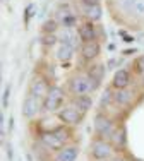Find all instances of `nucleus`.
<instances>
[{
	"mask_svg": "<svg viewBox=\"0 0 144 161\" xmlns=\"http://www.w3.org/2000/svg\"><path fill=\"white\" fill-rule=\"evenodd\" d=\"M70 139V134L67 127H62V125H58V127L52 129V130H43L40 136V142L45 146V147L52 149V151H58V149H62L65 142Z\"/></svg>",
	"mask_w": 144,
	"mask_h": 161,
	"instance_id": "1",
	"label": "nucleus"
},
{
	"mask_svg": "<svg viewBox=\"0 0 144 161\" xmlns=\"http://www.w3.org/2000/svg\"><path fill=\"white\" fill-rule=\"evenodd\" d=\"M100 87V80L86 75H75V77L69 79V89L74 96H79V94H91Z\"/></svg>",
	"mask_w": 144,
	"mask_h": 161,
	"instance_id": "2",
	"label": "nucleus"
},
{
	"mask_svg": "<svg viewBox=\"0 0 144 161\" xmlns=\"http://www.w3.org/2000/svg\"><path fill=\"white\" fill-rule=\"evenodd\" d=\"M115 129H117V124L107 113H103V112L96 113V117H94V132H96L98 137H101V139H110L112 134L115 132Z\"/></svg>",
	"mask_w": 144,
	"mask_h": 161,
	"instance_id": "3",
	"label": "nucleus"
},
{
	"mask_svg": "<svg viewBox=\"0 0 144 161\" xmlns=\"http://www.w3.org/2000/svg\"><path fill=\"white\" fill-rule=\"evenodd\" d=\"M64 98H65V93H64L62 87L52 86L47 98L43 99V110L45 112H57V110H60V106L64 103Z\"/></svg>",
	"mask_w": 144,
	"mask_h": 161,
	"instance_id": "4",
	"label": "nucleus"
},
{
	"mask_svg": "<svg viewBox=\"0 0 144 161\" xmlns=\"http://www.w3.org/2000/svg\"><path fill=\"white\" fill-rule=\"evenodd\" d=\"M113 149H115L113 144H110L107 139L98 137V139H94L93 144H91V156H93L94 159H110L115 154Z\"/></svg>",
	"mask_w": 144,
	"mask_h": 161,
	"instance_id": "5",
	"label": "nucleus"
},
{
	"mask_svg": "<svg viewBox=\"0 0 144 161\" xmlns=\"http://www.w3.org/2000/svg\"><path fill=\"white\" fill-rule=\"evenodd\" d=\"M58 120L64 122L65 125H70V127H74V125H79L82 120H84V113L79 112L75 106H64L62 110H58Z\"/></svg>",
	"mask_w": 144,
	"mask_h": 161,
	"instance_id": "6",
	"label": "nucleus"
},
{
	"mask_svg": "<svg viewBox=\"0 0 144 161\" xmlns=\"http://www.w3.org/2000/svg\"><path fill=\"white\" fill-rule=\"evenodd\" d=\"M40 108H41V98H38L31 93L22 101V115L26 118H35L38 115V112H40Z\"/></svg>",
	"mask_w": 144,
	"mask_h": 161,
	"instance_id": "7",
	"label": "nucleus"
},
{
	"mask_svg": "<svg viewBox=\"0 0 144 161\" xmlns=\"http://www.w3.org/2000/svg\"><path fill=\"white\" fill-rule=\"evenodd\" d=\"M52 86H48V80L45 77H33L31 84H29V93L35 94V96L45 99L48 94V91H50Z\"/></svg>",
	"mask_w": 144,
	"mask_h": 161,
	"instance_id": "8",
	"label": "nucleus"
},
{
	"mask_svg": "<svg viewBox=\"0 0 144 161\" xmlns=\"http://www.w3.org/2000/svg\"><path fill=\"white\" fill-rule=\"evenodd\" d=\"M132 82V75L127 69H119L115 70L113 74V79H112V87L113 89H125V87L130 86Z\"/></svg>",
	"mask_w": 144,
	"mask_h": 161,
	"instance_id": "9",
	"label": "nucleus"
},
{
	"mask_svg": "<svg viewBox=\"0 0 144 161\" xmlns=\"http://www.w3.org/2000/svg\"><path fill=\"white\" fill-rule=\"evenodd\" d=\"M81 10H82V14H84V17L91 22H98L103 17V9H101L100 3H91V5L81 3Z\"/></svg>",
	"mask_w": 144,
	"mask_h": 161,
	"instance_id": "10",
	"label": "nucleus"
},
{
	"mask_svg": "<svg viewBox=\"0 0 144 161\" xmlns=\"http://www.w3.org/2000/svg\"><path fill=\"white\" fill-rule=\"evenodd\" d=\"M134 98H136V93L132 89H129V87L113 91V103L119 105V106H129L134 101Z\"/></svg>",
	"mask_w": 144,
	"mask_h": 161,
	"instance_id": "11",
	"label": "nucleus"
},
{
	"mask_svg": "<svg viewBox=\"0 0 144 161\" xmlns=\"http://www.w3.org/2000/svg\"><path fill=\"white\" fill-rule=\"evenodd\" d=\"M79 156V147L74 144H69V146H64L62 149L55 153V161H75Z\"/></svg>",
	"mask_w": 144,
	"mask_h": 161,
	"instance_id": "12",
	"label": "nucleus"
},
{
	"mask_svg": "<svg viewBox=\"0 0 144 161\" xmlns=\"http://www.w3.org/2000/svg\"><path fill=\"white\" fill-rule=\"evenodd\" d=\"M110 142L113 144V147L115 149H124L127 144V129L124 124H120L119 127L115 129V132L112 134V137H110Z\"/></svg>",
	"mask_w": 144,
	"mask_h": 161,
	"instance_id": "13",
	"label": "nucleus"
},
{
	"mask_svg": "<svg viewBox=\"0 0 144 161\" xmlns=\"http://www.w3.org/2000/svg\"><path fill=\"white\" fill-rule=\"evenodd\" d=\"M100 52H101V47H100V43H98L96 40L94 41H84L82 47H81V55H82L84 60L96 58V57L100 55Z\"/></svg>",
	"mask_w": 144,
	"mask_h": 161,
	"instance_id": "14",
	"label": "nucleus"
},
{
	"mask_svg": "<svg viewBox=\"0 0 144 161\" xmlns=\"http://www.w3.org/2000/svg\"><path fill=\"white\" fill-rule=\"evenodd\" d=\"M79 38H81V41L84 43V41H94L98 38V33H96V26L91 24V21L84 22V24L79 26Z\"/></svg>",
	"mask_w": 144,
	"mask_h": 161,
	"instance_id": "15",
	"label": "nucleus"
},
{
	"mask_svg": "<svg viewBox=\"0 0 144 161\" xmlns=\"http://www.w3.org/2000/svg\"><path fill=\"white\" fill-rule=\"evenodd\" d=\"M70 105L75 106L79 112L86 113L88 110H91V106H93V99H91V96H88V94H79V96H74L70 99Z\"/></svg>",
	"mask_w": 144,
	"mask_h": 161,
	"instance_id": "16",
	"label": "nucleus"
},
{
	"mask_svg": "<svg viewBox=\"0 0 144 161\" xmlns=\"http://www.w3.org/2000/svg\"><path fill=\"white\" fill-rule=\"evenodd\" d=\"M75 53V48L70 47V45L67 43H60V47L57 48V60H60V62H69V60L74 57Z\"/></svg>",
	"mask_w": 144,
	"mask_h": 161,
	"instance_id": "17",
	"label": "nucleus"
},
{
	"mask_svg": "<svg viewBox=\"0 0 144 161\" xmlns=\"http://www.w3.org/2000/svg\"><path fill=\"white\" fill-rule=\"evenodd\" d=\"M105 72H107V67H105L103 64L91 65V67L88 69V75H89V77L100 80V82H101V80H103V77H105Z\"/></svg>",
	"mask_w": 144,
	"mask_h": 161,
	"instance_id": "18",
	"label": "nucleus"
},
{
	"mask_svg": "<svg viewBox=\"0 0 144 161\" xmlns=\"http://www.w3.org/2000/svg\"><path fill=\"white\" fill-rule=\"evenodd\" d=\"M127 14H132L134 17H137V19H141V21H144V0H134Z\"/></svg>",
	"mask_w": 144,
	"mask_h": 161,
	"instance_id": "19",
	"label": "nucleus"
},
{
	"mask_svg": "<svg viewBox=\"0 0 144 161\" xmlns=\"http://www.w3.org/2000/svg\"><path fill=\"white\" fill-rule=\"evenodd\" d=\"M112 103H113V93H112L110 87H107V89L103 91V94H101V98H100V108L103 110V108H107V106H110Z\"/></svg>",
	"mask_w": 144,
	"mask_h": 161,
	"instance_id": "20",
	"label": "nucleus"
},
{
	"mask_svg": "<svg viewBox=\"0 0 144 161\" xmlns=\"http://www.w3.org/2000/svg\"><path fill=\"white\" fill-rule=\"evenodd\" d=\"M70 14H72V9L67 5V3H62V5H58V9H57V12H55V19L58 22H62L64 19H65L67 16H70Z\"/></svg>",
	"mask_w": 144,
	"mask_h": 161,
	"instance_id": "21",
	"label": "nucleus"
},
{
	"mask_svg": "<svg viewBox=\"0 0 144 161\" xmlns=\"http://www.w3.org/2000/svg\"><path fill=\"white\" fill-rule=\"evenodd\" d=\"M58 28H60V22L57 19H48L41 24V31L43 33H55Z\"/></svg>",
	"mask_w": 144,
	"mask_h": 161,
	"instance_id": "22",
	"label": "nucleus"
},
{
	"mask_svg": "<svg viewBox=\"0 0 144 161\" xmlns=\"http://www.w3.org/2000/svg\"><path fill=\"white\" fill-rule=\"evenodd\" d=\"M35 14H36V5L35 3H28L26 9H24V26L26 28L29 26V21L35 17Z\"/></svg>",
	"mask_w": 144,
	"mask_h": 161,
	"instance_id": "23",
	"label": "nucleus"
},
{
	"mask_svg": "<svg viewBox=\"0 0 144 161\" xmlns=\"http://www.w3.org/2000/svg\"><path fill=\"white\" fill-rule=\"evenodd\" d=\"M57 41L60 40L55 36V33H43V36H41V45L43 47H53Z\"/></svg>",
	"mask_w": 144,
	"mask_h": 161,
	"instance_id": "24",
	"label": "nucleus"
},
{
	"mask_svg": "<svg viewBox=\"0 0 144 161\" xmlns=\"http://www.w3.org/2000/svg\"><path fill=\"white\" fill-rule=\"evenodd\" d=\"M77 21H79V19H77V16H75V14L72 12L70 16H67V17L62 21V22H60V26H62V28H67V29H70V28H74V26L77 24Z\"/></svg>",
	"mask_w": 144,
	"mask_h": 161,
	"instance_id": "25",
	"label": "nucleus"
},
{
	"mask_svg": "<svg viewBox=\"0 0 144 161\" xmlns=\"http://www.w3.org/2000/svg\"><path fill=\"white\" fill-rule=\"evenodd\" d=\"M9 98H10V86L7 84V87L3 89V94H2V108L7 110V106H9Z\"/></svg>",
	"mask_w": 144,
	"mask_h": 161,
	"instance_id": "26",
	"label": "nucleus"
},
{
	"mask_svg": "<svg viewBox=\"0 0 144 161\" xmlns=\"http://www.w3.org/2000/svg\"><path fill=\"white\" fill-rule=\"evenodd\" d=\"M134 67H136V70H137L139 74H141V77L144 79V55H142V57H139V58L136 60V65H134Z\"/></svg>",
	"mask_w": 144,
	"mask_h": 161,
	"instance_id": "27",
	"label": "nucleus"
},
{
	"mask_svg": "<svg viewBox=\"0 0 144 161\" xmlns=\"http://www.w3.org/2000/svg\"><path fill=\"white\" fill-rule=\"evenodd\" d=\"M120 64H122V58H110L108 64H107V67L110 69V70H113V69L120 67Z\"/></svg>",
	"mask_w": 144,
	"mask_h": 161,
	"instance_id": "28",
	"label": "nucleus"
},
{
	"mask_svg": "<svg viewBox=\"0 0 144 161\" xmlns=\"http://www.w3.org/2000/svg\"><path fill=\"white\" fill-rule=\"evenodd\" d=\"M0 132H2V137L5 139L7 134H5V115L0 113Z\"/></svg>",
	"mask_w": 144,
	"mask_h": 161,
	"instance_id": "29",
	"label": "nucleus"
},
{
	"mask_svg": "<svg viewBox=\"0 0 144 161\" xmlns=\"http://www.w3.org/2000/svg\"><path fill=\"white\" fill-rule=\"evenodd\" d=\"M5 151H7V159L14 161V151H12V144H10V142L5 144Z\"/></svg>",
	"mask_w": 144,
	"mask_h": 161,
	"instance_id": "30",
	"label": "nucleus"
},
{
	"mask_svg": "<svg viewBox=\"0 0 144 161\" xmlns=\"http://www.w3.org/2000/svg\"><path fill=\"white\" fill-rule=\"evenodd\" d=\"M134 53H137V48H127V50L122 52V55L124 57H130V55H134Z\"/></svg>",
	"mask_w": 144,
	"mask_h": 161,
	"instance_id": "31",
	"label": "nucleus"
},
{
	"mask_svg": "<svg viewBox=\"0 0 144 161\" xmlns=\"http://www.w3.org/2000/svg\"><path fill=\"white\" fill-rule=\"evenodd\" d=\"M132 41H136L132 36H129V34H125V36H124V43H132Z\"/></svg>",
	"mask_w": 144,
	"mask_h": 161,
	"instance_id": "32",
	"label": "nucleus"
},
{
	"mask_svg": "<svg viewBox=\"0 0 144 161\" xmlns=\"http://www.w3.org/2000/svg\"><path fill=\"white\" fill-rule=\"evenodd\" d=\"M81 3H88V5H91V3H100V0H81Z\"/></svg>",
	"mask_w": 144,
	"mask_h": 161,
	"instance_id": "33",
	"label": "nucleus"
},
{
	"mask_svg": "<svg viewBox=\"0 0 144 161\" xmlns=\"http://www.w3.org/2000/svg\"><path fill=\"white\" fill-rule=\"evenodd\" d=\"M9 130H10V132L14 130V117H10V118H9Z\"/></svg>",
	"mask_w": 144,
	"mask_h": 161,
	"instance_id": "34",
	"label": "nucleus"
},
{
	"mask_svg": "<svg viewBox=\"0 0 144 161\" xmlns=\"http://www.w3.org/2000/svg\"><path fill=\"white\" fill-rule=\"evenodd\" d=\"M115 48H117V45H115V43H110V45H108V50H110V52H113Z\"/></svg>",
	"mask_w": 144,
	"mask_h": 161,
	"instance_id": "35",
	"label": "nucleus"
},
{
	"mask_svg": "<svg viewBox=\"0 0 144 161\" xmlns=\"http://www.w3.org/2000/svg\"><path fill=\"white\" fill-rule=\"evenodd\" d=\"M113 161H129V159H125V158H115Z\"/></svg>",
	"mask_w": 144,
	"mask_h": 161,
	"instance_id": "36",
	"label": "nucleus"
},
{
	"mask_svg": "<svg viewBox=\"0 0 144 161\" xmlns=\"http://www.w3.org/2000/svg\"><path fill=\"white\" fill-rule=\"evenodd\" d=\"M96 161H110V159H96Z\"/></svg>",
	"mask_w": 144,
	"mask_h": 161,
	"instance_id": "37",
	"label": "nucleus"
},
{
	"mask_svg": "<svg viewBox=\"0 0 144 161\" xmlns=\"http://www.w3.org/2000/svg\"><path fill=\"white\" fill-rule=\"evenodd\" d=\"M3 2H7V0H3Z\"/></svg>",
	"mask_w": 144,
	"mask_h": 161,
	"instance_id": "38",
	"label": "nucleus"
}]
</instances>
